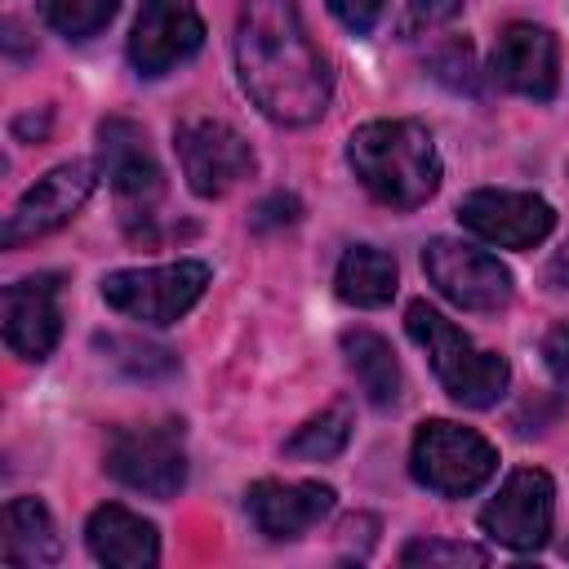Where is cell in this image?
Wrapping results in <instances>:
<instances>
[{
    "label": "cell",
    "mask_w": 569,
    "mask_h": 569,
    "mask_svg": "<svg viewBox=\"0 0 569 569\" xmlns=\"http://www.w3.org/2000/svg\"><path fill=\"white\" fill-rule=\"evenodd\" d=\"M547 280H551L556 289H569V244H560L556 258L547 262Z\"/></svg>",
    "instance_id": "cell-30"
},
{
    "label": "cell",
    "mask_w": 569,
    "mask_h": 569,
    "mask_svg": "<svg viewBox=\"0 0 569 569\" xmlns=\"http://www.w3.org/2000/svg\"><path fill=\"white\" fill-rule=\"evenodd\" d=\"M236 71L253 107L276 124H311L329 107V67L293 0H244L236 22Z\"/></svg>",
    "instance_id": "cell-1"
},
{
    "label": "cell",
    "mask_w": 569,
    "mask_h": 569,
    "mask_svg": "<svg viewBox=\"0 0 569 569\" xmlns=\"http://www.w3.org/2000/svg\"><path fill=\"white\" fill-rule=\"evenodd\" d=\"M329 9H333V18H338L347 31L365 36V31H373V22L382 18L387 0H329Z\"/></svg>",
    "instance_id": "cell-27"
},
{
    "label": "cell",
    "mask_w": 569,
    "mask_h": 569,
    "mask_svg": "<svg viewBox=\"0 0 569 569\" xmlns=\"http://www.w3.org/2000/svg\"><path fill=\"white\" fill-rule=\"evenodd\" d=\"M98 160H102L111 191L124 209V222L133 231V222L138 218L147 222L156 200L164 196V173H160L156 156L147 151V133L124 116H107L98 124Z\"/></svg>",
    "instance_id": "cell-10"
},
{
    "label": "cell",
    "mask_w": 569,
    "mask_h": 569,
    "mask_svg": "<svg viewBox=\"0 0 569 569\" xmlns=\"http://www.w3.org/2000/svg\"><path fill=\"white\" fill-rule=\"evenodd\" d=\"M284 222H298V200L293 196H271L253 209V227L267 231V227H284Z\"/></svg>",
    "instance_id": "cell-29"
},
{
    "label": "cell",
    "mask_w": 569,
    "mask_h": 569,
    "mask_svg": "<svg viewBox=\"0 0 569 569\" xmlns=\"http://www.w3.org/2000/svg\"><path fill=\"white\" fill-rule=\"evenodd\" d=\"M89 556L111 569H151L160 560V533L151 520L120 502H102L84 525Z\"/></svg>",
    "instance_id": "cell-17"
},
{
    "label": "cell",
    "mask_w": 569,
    "mask_h": 569,
    "mask_svg": "<svg viewBox=\"0 0 569 569\" xmlns=\"http://www.w3.org/2000/svg\"><path fill=\"white\" fill-rule=\"evenodd\" d=\"M347 164L387 209H418L440 187L436 138L418 120H369L347 138Z\"/></svg>",
    "instance_id": "cell-2"
},
{
    "label": "cell",
    "mask_w": 569,
    "mask_h": 569,
    "mask_svg": "<svg viewBox=\"0 0 569 569\" xmlns=\"http://www.w3.org/2000/svg\"><path fill=\"white\" fill-rule=\"evenodd\" d=\"M551 516H556L551 476L538 467H520L502 480V489L480 511V529L511 551H538L551 538Z\"/></svg>",
    "instance_id": "cell-11"
},
{
    "label": "cell",
    "mask_w": 569,
    "mask_h": 569,
    "mask_svg": "<svg viewBox=\"0 0 569 569\" xmlns=\"http://www.w3.org/2000/svg\"><path fill=\"white\" fill-rule=\"evenodd\" d=\"M351 440V409L333 405L316 418H307L289 440H284V458H302V462H329L347 449Z\"/></svg>",
    "instance_id": "cell-21"
},
{
    "label": "cell",
    "mask_w": 569,
    "mask_h": 569,
    "mask_svg": "<svg viewBox=\"0 0 569 569\" xmlns=\"http://www.w3.org/2000/svg\"><path fill=\"white\" fill-rule=\"evenodd\" d=\"M409 467H413V480L427 485L431 493L467 498L498 471V449L471 427H458L449 418H427L413 431Z\"/></svg>",
    "instance_id": "cell-4"
},
{
    "label": "cell",
    "mask_w": 569,
    "mask_h": 569,
    "mask_svg": "<svg viewBox=\"0 0 569 569\" xmlns=\"http://www.w3.org/2000/svg\"><path fill=\"white\" fill-rule=\"evenodd\" d=\"M458 218H462L467 231H476L480 240H489L498 249H533L556 227V209L542 196L498 191V187H480V191L462 196Z\"/></svg>",
    "instance_id": "cell-12"
},
{
    "label": "cell",
    "mask_w": 569,
    "mask_h": 569,
    "mask_svg": "<svg viewBox=\"0 0 569 569\" xmlns=\"http://www.w3.org/2000/svg\"><path fill=\"white\" fill-rule=\"evenodd\" d=\"M209 284V262L178 258L164 267H129L102 276V302L142 325H173L182 320Z\"/></svg>",
    "instance_id": "cell-5"
},
{
    "label": "cell",
    "mask_w": 569,
    "mask_h": 569,
    "mask_svg": "<svg viewBox=\"0 0 569 569\" xmlns=\"http://www.w3.org/2000/svg\"><path fill=\"white\" fill-rule=\"evenodd\" d=\"M93 182H98V164L93 160H67V164L49 169L13 204V213H9V222L0 231V244L4 249H18L27 240H40V236L67 227L84 209V200L93 196Z\"/></svg>",
    "instance_id": "cell-9"
},
{
    "label": "cell",
    "mask_w": 569,
    "mask_h": 569,
    "mask_svg": "<svg viewBox=\"0 0 569 569\" xmlns=\"http://www.w3.org/2000/svg\"><path fill=\"white\" fill-rule=\"evenodd\" d=\"M0 556L9 565H58L62 556V538L58 525L49 516V507L40 498H9L4 502V520H0Z\"/></svg>",
    "instance_id": "cell-18"
},
{
    "label": "cell",
    "mask_w": 569,
    "mask_h": 569,
    "mask_svg": "<svg viewBox=\"0 0 569 569\" xmlns=\"http://www.w3.org/2000/svg\"><path fill=\"white\" fill-rule=\"evenodd\" d=\"M489 80L507 93L547 102L560 84L556 36L547 27H533V22H507L498 31V44H493V58H489Z\"/></svg>",
    "instance_id": "cell-14"
},
{
    "label": "cell",
    "mask_w": 569,
    "mask_h": 569,
    "mask_svg": "<svg viewBox=\"0 0 569 569\" xmlns=\"http://www.w3.org/2000/svg\"><path fill=\"white\" fill-rule=\"evenodd\" d=\"M405 329L409 338L427 351L440 387L449 391V400H458L462 409H489L502 400L507 382H511V365L498 351H480L449 316H440L431 302H409L405 311Z\"/></svg>",
    "instance_id": "cell-3"
},
{
    "label": "cell",
    "mask_w": 569,
    "mask_h": 569,
    "mask_svg": "<svg viewBox=\"0 0 569 569\" xmlns=\"http://www.w3.org/2000/svg\"><path fill=\"white\" fill-rule=\"evenodd\" d=\"M58 276H27L4 289V347L18 360H44L58 347Z\"/></svg>",
    "instance_id": "cell-15"
},
{
    "label": "cell",
    "mask_w": 569,
    "mask_h": 569,
    "mask_svg": "<svg viewBox=\"0 0 569 569\" xmlns=\"http://www.w3.org/2000/svg\"><path fill=\"white\" fill-rule=\"evenodd\" d=\"M405 565H489L485 547L471 542H449V538H418L400 551Z\"/></svg>",
    "instance_id": "cell-25"
},
{
    "label": "cell",
    "mask_w": 569,
    "mask_h": 569,
    "mask_svg": "<svg viewBox=\"0 0 569 569\" xmlns=\"http://www.w3.org/2000/svg\"><path fill=\"white\" fill-rule=\"evenodd\" d=\"M427 71H431V80H440L453 93H476V58H471V44L467 40L436 44L431 58H427Z\"/></svg>",
    "instance_id": "cell-24"
},
{
    "label": "cell",
    "mask_w": 569,
    "mask_h": 569,
    "mask_svg": "<svg viewBox=\"0 0 569 569\" xmlns=\"http://www.w3.org/2000/svg\"><path fill=\"white\" fill-rule=\"evenodd\" d=\"M462 13V0H409L405 31H436Z\"/></svg>",
    "instance_id": "cell-26"
},
{
    "label": "cell",
    "mask_w": 569,
    "mask_h": 569,
    "mask_svg": "<svg viewBox=\"0 0 569 569\" xmlns=\"http://www.w3.org/2000/svg\"><path fill=\"white\" fill-rule=\"evenodd\" d=\"M422 271L462 311H502L516 289L511 271L493 253L462 244L453 236H436L422 244Z\"/></svg>",
    "instance_id": "cell-6"
},
{
    "label": "cell",
    "mask_w": 569,
    "mask_h": 569,
    "mask_svg": "<svg viewBox=\"0 0 569 569\" xmlns=\"http://www.w3.org/2000/svg\"><path fill=\"white\" fill-rule=\"evenodd\" d=\"M542 365L556 382H569V325H556L542 338Z\"/></svg>",
    "instance_id": "cell-28"
},
{
    "label": "cell",
    "mask_w": 569,
    "mask_h": 569,
    "mask_svg": "<svg viewBox=\"0 0 569 569\" xmlns=\"http://www.w3.org/2000/svg\"><path fill=\"white\" fill-rule=\"evenodd\" d=\"M396 280H400L396 258L373 249V244H351L338 262V276H333L338 298L351 307H387L396 298Z\"/></svg>",
    "instance_id": "cell-20"
},
{
    "label": "cell",
    "mask_w": 569,
    "mask_h": 569,
    "mask_svg": "<svg viewBox=\"0 0 569 569\" xmlns=\"http://www.w3.org/2000/svg\"><path fill=\"white\" fill-rule=\"evenodd\" d=\"M173 147H178L187 187L204 200L227 196L231 187H240L253 173V147L227 120H209V116L187 120V124H178Z\"/></svg>",
    "instance_id": "cell-7"
},
{
    "label": "cell",
    "mask_w": 569,
    "mask_h": 569,
    "mask_svg": "<svg viewBox=\"0 0 569 569\" xmlns=\"http://www.w3.org/2000/svg\"><path fill=\"white\" fill-rule=\"evenodd\" d=\"M342 356H347V369L356 373V382H360V391L373 409H396L400 405L405 378H400V360H396V351L382 333L347 329L342 333Z\"/></svg>",
    "instance_id": "cell-19"
},
{
    "label": "cell",
    "mask_w": 569,
    "mask_h": 569,
    "mask_svg": "<svg viewBox=\"0 0 569 569\" xmlns=\"http://www.w3.org/2000/svg\"><path fill=\"white\" fill-rule=\"evenodd\" d=\"M40 18L67 36V40H89L116 18V0H36Z\"/></svg>",
    "instance_id": "cell-22"
},
{
    "label": "cell",
    "mask_w": 569,
    "mask_h": 569,
    "mask_svg": "<svg viewBox=\"0 0 569 569\" xmlns=\"http://www.w3.org/2000/svg\"><path fill=\"white\" fill-rule=\"evenodd\" d=\"M107 471L147 498H173L187 485V453L178 427H120L107 445Z\"/></svg>",
    "instance_id": "cell-8"
},
{
    "label": "cell",
    "mask_w": 569,
    "mask_h": 569,
    "mask_svg": "<svg viewBox=\"0 0 569 569\" xmlns=\"http://www.w3.org/2000/svg\"><path fill=\"white\" fill-rule=\"evenodd\" d=\"M244 507L267 538H298L333 511V489L320 480H253Z\"/></svg>",
    "instance_id": "cell-16"
},
{
    "label": "cell",
    "mask_w": 569,
    "mask_h": 569,
    "mask_svg": "<svg viewBox=\"0 0 569 569\" xmlns=\"http://www.w3.org/2000/svg\"><path fill=\"white\" fill-rule=\"evenodd\" d=\"M204 44V22L191 0H142L129 31V62L138 76H164Z\"/></svg>",
    "instance_id": "cell-13"
},
{
    "label": "cell",
    "mask_w": 569,
    "mask_h": 569,
    "mask_svg": "<svg viewBox=\"0 0 569 569\" xmlns=\"http://www.w3.org/2000/svg\"><path fill=\"white\" fill-rule=\"evenodd\" d=\"M98 347H102L120 369H129L133 378H164V373L178 369V356H173L169 347H156V342H138V338L111 333V338H98Z\"/></svg>",
    "instance_id": "cell-23"
}]
</instances>
